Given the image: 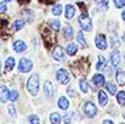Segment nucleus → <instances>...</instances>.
I'll list each match as a JSON object with an SVG mask.
<instances>
[{
    "label": "nucleus",
    "mask_w": 125,
    "mask_h": 124,
    "mask_svg": "<svg viewBox=\"0 0 125 124\" xmlns=\"http://www.w3.org/2000/svg\"><path fill=\"white\" fill-rule=\"evenodd\" d=\"M63 35H64L66 40H71V39L73 38V28L69 27V26L64 27V29H63Z\"/></svg>",
    "instance_id": "23"
},
{
    "label": "nucleus",
    "mask_w": 125,
    "mask_h": 124,
    "mask_svg": "<svg viewBox=\"0 0 125 124\" xmlns=\"http://www.w3.org/2000/svg\"><path fill=\"white\" fill-rule=\"evenodd\" d=\"M27 89L33 96L38 95V92H39V78L37 74H33L29 77V79L27 82Z\"/></svg>",
    "instance_id": "2"
},
{
    "label": "nucleus",
    "mask_w": 125,
    "mask_h": 124,
    "mask_svg": "<svg viewBox=\"0 0 125 124\" xmlns=\"http://www.w3.org/2000/svg\"><path fill=\"white\" fill-rule=\"evenodd\" d=\"M52 56H53V58H55V60H57V61H63V58H64V52H63V49H62L61 46H57V47L53 50Z\"/></svg>",
    "instance_id": "11"
},
{
    "label": "nucleus",
    "mask_w": 125,
    "mask_h": 124,
    "mask_svg": "<svg viewBox=\"0 0 125 124\" xmlns=\"http://www.w3.org/2000/svg\"><path fill=\"white\" fill-rule=\"evenodd\" d=\"M62 10H63L62 5H61V4H57V5L53 6V9H52V13H53L55 16H60V15L62 13Z\"/></svg>",
    "instance_id": "31"
},
{
    "label": "nucleus",
    "mask_w": 125,
    "mask_h": 124,
    "mask_svg": "<svg viewBox=\"0 0 125 124\" xmlns=\"http://www.w3.org/2000/svg\"><path fill=\"white\" fill-rule=\"evenodd\" d=\"M20 1H21V2H28L29 0H20Z\"/></svg>",
    "instance_id": "42"
},
{
    "label": "nucleus",
    "mask_w": 125,
    "mask_h": 124,
    "mask_svg": "<svg viewBox=\"0 0 125 124\" xmlns=\"http://www.w3.org/2000/svg\"><path fill=\"white\" fill-rule=\"evenodd\" d=\"M13 50L16 52H23L27 50V44L22 40H16L13 43Z\"/></svg>",
    "instance_id": "10"
},
{
    "label": "nucleus",
    "mask_w": 125,
    "mask_h": 124,
    "mask_svg": "<svg viewBox=\"0 0 125 124\" xmlns=\"http://www.w3.org/2000/svg\"><path fill=\"white\" fill-rule=\"evenodd\" d=\"M103 124H114L111 119H106V121H103Z\"/></svg>",
    "instance_id": "39"
},
{
    "label": "nucleus",
    "mask_w": 125,
    "mask_h": 124,
    "mask_svg": "<svg viewBox=\"0 0 125 124\" xmlns=\"http://www.w3.org/2000/svg\"><path fill=\"white\" fill-rule=\"evenodd\" d=\"M68 94H69V95H72V96H74V91H73L72 89H68Z\"/></svg>",
    "instance_id": "40"
},
{
    "label": "nucleus",
    "mask_w": 125,
    "mask_h": 124,
    "mask_svg": "<svg viewBox=\"0 0 125 124\" xmlns=\"http://www.w3.org/2000/svg\"><path fill=\"white\" fill-rule=\"evenodd\" d=\"M74 13H75V9H74V6L71 5V4H68V5L66 6V17H67V20L73 18Z\"/></svg>",
    "instance_id": "20"
},
{
    "label": "nucleus",
    "mask_w": 125,
    "mask_h": 124,
    "mask_svg": "<svg viewBox=\"0 0 125 124\" xmlns=\"http://www.w3.org/2000/svg\"><path fill=\"white\" fill-rule=\"evenodd\" d=\"M66 51H67V54H68L69 56H73V55H75V54L78 52V46H77L75 44L71 43V44H68V45H67Z\"/></svg>",
    "instance_id": "22"
},
{
    "label": "nucleus",
    "mask_w": 125,
    "mask_h": 124,
    "mask_svg": "<svg viewBox=\"0 0 125 124\" xmlns=\"http://www.w3.org/2000/svg\"><path fill=\"white\" fill-rule=\"evenodd\" d=\"M97 5L100 6V9H102L103 11L108 10V6H109V0H96Z\"/></svg>",
    "instance_id": "26"
},
{
    "label": "nucleus",
    "mask_w": 125,
    "mask_h": 124,
    "mask_svg": "<svg viewBox=\"0 0 125 124\" xmlns=\"http://www.w3.org/2000/svg\"><path fill=\"white\" fill-rule=\"evenodd\" d=\"M124 56H125V55H124Z\"/></svg>",
    "instance_id": "47"
},
{
    "label": "nucleus",
    "mask_w": 125,
    "mask_h": 124,
    "mask_svg": "<svg viewBox=\"0 0 125 124\" xmlns=\"http://www.w3.org/2000/svg\"><path fill=\"white\" fill-rule=\"evenodd\" d=\"M106 89H107V91L111 94V95H114L115 92H117V88H115V85L113 84V83H107L106 84Z\"/></svg>",
    "instance_id": "30"
},
{
    "label": "nucleus",
    "mask_w": 125,
    "mask_h": 124,
    "mask_svg": "<svg viewBox=\"0 0 125 124\" xmlns=\"http://www.w3.org/2000/svg\"><path fill=\"white\" fill-rule=\"evenodd\" d=\"M56 78H57V80L61 83V84H67V83H69V80H71L69 73L66 69H62V68L56 72Z\"/></svg>",
    "instance_id": "7"
},
{
    "label": "nucleus",
    "mask_w": 125,
    "mask_h": 124,
    "mask_svg": "<svg viewBox=\"0 0 125 124\" xmlns=\"http://www.w3.org/2000/svg\"><path fill=\"white\" fill-rule=\"evenodd\" d=\"M106 68H107V60L103 56H100L97 66H96V69L97 71H106Z\"/></svg>",
    "instance_id": "15"
},
{
    "label": "nucleus",
    "mask_w": 125,
    "mask_h": 124,
    "mask_svg": "<svg viewBox=\"0 0 125 124\" xmlns=\"http://www.w3.org/2000/svg\"><path fill=\"white\" fill-rule=\"evenodd\" d=\"M98 102H100V106H106L107 105V102H108V96H107V94L104 92V91H102V90H100L98 91Z\"/></svg>",
    "instance_id": "16"
},
{
    "label": "nucleus",
    "mask_w": 125,
    "mask_h": 124,
    "mask_svg": "<svg viewBox=\"0 0 125 124\" xmlns=\"http://www.w3.org/2000/svg\"><path fill=\"white\" fill-rule=\"evenodd\" d=\"M42 39H44V43H45V46H46V47L52 46V45L55 44V41H56V38H55L53 33H52L51 29H49V28H42Z\"/></svg>",
    "instance_id": "3"
},
{
    "label": "nucleus",
    "mask_w": 125,
    "mask_h": 124,
    "mask_svg": "<svg viewBox=\"0 0 125 124\" xmlns=\"http://www.w3.org/2000/svg\"><path fill=\"white\" fill-rule=\"evenodd\" d=\"M40 2H44V4H52L55 0H39Z\"/></svg>",
    "instance_id": "38"
},
{
    "label": "nucleus",
    "mask_w": 125,
    "mask_h": 124,
    "mask_svg": "<svg viewBox=\"0 0 125 124\" xmlns=\"http://www.w3.org/2000/svg\"><path fill=\"white\" fill-rule=\"evenodd\" d=\"M6 10V2H0V12Z\"/></svg>",
    "instance_id": "37"
},
{
    "label": "nucleus",
    "mask_w": 125,
    "mask_h": 124,
    "mask_svg": "<svg viewBox=\"0 0 125 124\" xmlns=\"http://www.w3.org/2000/svg\"><path fill=\"white\" fill-rule=\"evenodd\" d=\"M57 105H58V107H60L61 110H67V108L69 107V101H68L64 96H61V97L58 99Z\"/></svg>",
    "instance_id": "19"
},
{
    "label": "nucleus",
    "mask_w": 125,
    "mask_h": 124,
    "mask_svg": "<svg viewBox=\"0 0 125 124\" xmlns=\"http://www.w3.org/2000/svg\"><path fill=\"white\" fill-rule=\"evenodd\" d=\"M49 24H50V27H51V29L53 32H58L61 29V22L58 20H50Z\"/></svg>",
    "instance_id": "21"
},
{
    "label": "nucleus",
    "mask_w": 125,
    "mask_h": 124,
    "mask_svg": "<svg viewBox=\"0 0 125 124\" xmlns=\"http://www.w3.org/2000/svg\"><path fill=\"white\" fill-rule=\"evenodd\" d=\"M114 5L118 9H122L125 6V0H114Z\"/></svg>",
    "instance_id": "35"
},
{
    "label": "nucleus",
    "mask_w": 125,
    "mask_h": 124,
    "mask_svg": "<svg viewBox=\"0 0 125 124\" xmlns=\"http://www.w3.org/2000/svg\"><path fill=\"white\" fill-rule=\"evenodd\" d=\"M92 82H94V84H95L96 86L101 88V86L104 84V76H103V74H95L94 78H92Z\"/></svg>",
    "instance_id": "14"
},
{
    "label": "nucleus",
    "mask_w": 125,
    "mask_h": 124,
    "mask_svg": "<svg viewBox=\"0 0 125 124\" xmlns=\"http://www.w3.org/2000/svg\"><path fill=\"white\" fill-rule=\"evenodd\" d=\"M115 79H117V83H118L119 85H124L125 84V72L124 71H122V69L117 71V73H115Z\"/></svg>",
    "instance_id": "18"
},
{
    "label": "nucleus",
    "mask_w": 125,
    "mask_h": 124,
    "mask_svg": "<svg viewBox=\"0 0 125 124\" xmlns=\"http://www.w3.org/2000/svg\"><path fill=\"white\" fill-rule=\"evenodd\" d=\"M23 26H24V21H23V20H16V21H13V23H12V29H13L15 32H17V31L22 29Z\"/></svg>",
    "instance_id": "24"
},
{
    "label": "nucleus",
    "mask_w": 125,
    "mask_h": 124,
    "mask_svg": "<svg viewBox=\"0 0 125 124\" xmlns=\"http://www.w3.org/2000/svg\"><path fill=\"white\" fill-rule=\"evenodd\" d=\"M32 68H33V62H32L29 58L24 57V58H21V60H20V62H18V69H20V72L27 73V72H29Z\"/></svg>",
    "instance_id": "5"
},
{
    "label": "nucleus",
    "mask_w": 125,
    "mask_h": 124,
    "mask_svg": "<svg viewBox=\"0 0 125 124\" xmlns=\"http://www.w3.org/2000/svg\"><path fill=\"white\" fill-rule=\"evenodd\" d=\"M84 113H85L86 117L92 118V117H95L96 113H97V107L94 105V102L87 101V102L85 103V106H84Z\"/></svg>",
    "instance_id": "6"
},
{
    "label": "nucleus",
    "mask_w": 125,
    "mask_h": 124,
    "mask_svg": "<svg viewBox=\"0 0 125 124\" xmlns=\"http://www.w3.org/2000/svg\"><path fill=\"white\" fill-rule=\"evenodd\" d=\"M0 73H1V66H0Z\"/></svg>",
    "instance_id": "43"
},
{
    "label": "nucleus",
    "mask_w": 125,
    "mask_h": 124,
    "mask_svg": "<svg viewBox=\"0 0 125 124\" xmlns=\"http://www.w3.org/2000/svg\"><path fill=\"white\" fill-rule=\"evenodd\" d=\"M124 118H125V113H124Z\"/></svg>",
    "instance_id": "45"
},
{
    "label": "nucleus",
    "mask_w": 125,
    "mask_h": 124,
    "mask_svg": "<svg viewBox=\"0 0 125 124\" xmlns=\"http://www.w3.org/2000/svg\"><path fill=\"white\" fill-rule=\"evenodd\" d=\"M5 1H11V0H5Z\"/></svg>",
    "instance_id": "44"
},
{
    "label": "nucleus",
    "mask_w": 125,
    "mask_h": 124,
    "mask_svg": "<svg viewBox=\"0 0 125 124\" xmlns=\"http://www.w3.org/2000/svg\"><path fill=\"white\" fill-rule=\"evenodd\" d=\"M28 121H29V124H39L40 123L39 117H38V116H35V114H31V116H29V118H28Z\"/></svg>",
    "instance_id": "32"
},
{
    "label": "nucleus",
    "mask_w": 125,
    "mask_h": 124,
    "mask_svg": "<svg viewBox=\"0 0 125 124\" xmlns=\"http://www.w3.org/2000/svg\"><path fill=\"white\" fill-rule=\"evenodd\" d=\"M44 91H45V95L47 99H52L53 95H55V86L49 80H46L45 84H44Z\"/></svg>",
    "instance_id": "9"
},
{
    "label": "nucleus",
    "mask_w": 125,
    "mask_h": 124,
    "mask_svg": "<svg viewBox=\"0 0 125 124\" xmlns=\"http://www.w3.org/2000/svg\"><path fill=\"white\" fill-rule=\"evenodd\" d=\"M16 65V60L15 57H7L6 58V62H5V71L6 72H10Z\"/></svg>",
    "instance_id": "17"
},
{
    "label": "nucleus",
    "mask_w": 125,
    "mask_h": 124,
    "mask_svg": "<svg viewBox=\"0 0 125 124\" xmlns=\"http://www.w3.org/2000/svg\"><path fill=\"white\" fill-rule=\"evenodd\" d=\"M79 88H80V90H82L83 92H87V91H89V84H87L85 78H82V79L79 80Z\"/></svg>",
    "instance_id": "25"
},
{
    "label": "nucleus",
    "mask_w": 125,
    "mask_h": 124,
    "mask_svg": "<svg viewBox=\"0 0 125 124\" xmlns=\"http://www.w3.org/2000/svg\"><path fill=\"white\" fill-rule=\"evenodd\" d=\"M89 61L87 60H78V61H75L72 66H71V68H72V72H73V74L75 76V77H83L85 76L87 72H89Z\"/></svg>",
    "instance_id": "1"
},
{
    "label": "nucleus",
    "mask_w": 125,
    "mask_h": 124,
    "mask_svg": "<svg viewBox=\"0 0 125 124\" xmlns=\"http://www.w3.org/2000/svg\"><path fill=\"white\" fill-rule=\"evenodd\" d=\"M111 63L114 66V67H118L119 63H120V54L119 51L114 50L112 54H111Z\"/></svg>",
    "instance_id": "12"
},
{
    "label": "nucleus",
    "mask_w": 125,
    "mask_h": 124,
    "mask_svg": "<svg viewBox=\"0 0 125 124\" xmlns=\"http://www.w3.org/2000/svg\"><path fill=\"white\" fill-rule=\"evenodd\" d=\"M77 38H78V43L80 44V46H82V47H86V46H87V43L85 41V38H84V34H83V32H82V31H79V32H78Z\"/></svg>",
    "instance_id": "28"
},
{
    "label": "nucleus",
    "mask_w": 125,
    "mask_h": 124,
    "mask_svg": "<svg viewBox=\"0 0 125 124\" xmlns=\"http://www.w3.org/2000/svg\"><path fill=\"white\" fill-rule=\"evenodd\" d=\"M7 110H9V114H10L11 117H16V116H17V112H16V107H15L13 105H10Z\"/></svg>",
    "instance_id": "33"
},
{
    "label": "nucleus",
    "mask_w": 125,
    "mask_h": 124,
    "mask_svg": "<svg viewBox=\"0 0 125 124\" xmlns=\"http://www.w3.org/2000/svg\"><path fill=\"white\" fill-rule=\"evenodd\" d=\"M71 122H72V117H71L69 114L64 116V123H66V124H69Z\"/></svg>",
    "instance_id": "36"
},
{
    "label": "nucleus",
    "mask_w": 125,
    "mask_h": 124,
    "mask_svg": "<svg viewBox=\"0 0 125 124\" xmlns=\"http://www.w3.org/2000/svg\"><path fill=\"white\" fill-rule=\"evenodd\" d=\"M17 99H18V92H17L16 90H12V91H10V100H11L12 102H15Z\"/></svg>",
    "instance_id": "34"
},
{
    "label": "nucleus",
    "mask_w": 125,
    "mask_h": 124,
    "mask_svg": "<svg viewBox=\"0 0 125 124\" xmlns=\"http://www.w3.org/2000/svg\"><path fill=\"white\" fill-rule=\"evenodd\" d=\"M122 17H123V20L125 21V10L123 11V13H122Z\"/></svg>",
    "instance_id": "41"
},
{
    "label": "nucleus",
    "mask_w": 125,
    "mask_h": 124,
    "mask_svg": "<svg viewBox=\"0 0 125 124\" xmlns=\"http://www.w3.org/2000/svg\"><path fill=\"white\" fill-rule=\"evenodd\" d=\"M7 100H10V91L6 86H0V101L6 102Z\"/></svg>",
    "instance_id": "13"
},
{
    "label": "nucleus",
    "mask_w": 125,
    "mask_h": 124,
    "mask_svg": "<svg viewBox=\"0 0 125 124\" xmlns=\"http://www.w3.org/2000/svg\"><path fill=\"white\" fill-rule=\"evenodd\" d=\"M120 124H124V123H120Z\"/></svg>",
    "instance_id": "46"
},
{
    "label": "nucleus",
    "mask_w": 125,
    "mask_h": 124,
    "mask_svg": "<svg viewBox=\"0 0 125 124\" xmlns=\"http://www.w3.org/2000/svg\"><path fill=\"white\" fill-rule=\"evenodd\" d=\"M78 22H79L80 27L83 28L84 31L90 32V31L92 29V21H91V18H90V16H89L87 13L80 15V16L78 17Z\"/></svg>",
    "instance_id": "4"
},
{
    "label": "nucleus",
    "mask_w": 125,
    "mask_h": 124,
    "mask_svg": "<svg viewBox=\"0 0 125 124\" xmlns=\"http://www.w3.org/2000/svg\"><path fill=\"white\" fill-rule=\"evenodd\" d=\"M50 121H51L52 124H60L61 123V116H60L58 113L53 112V113H51V116H50Z\"/></svg>",
    "instance_id": "27"
},
{
    "label": "nucleus",
    "mask_w": 125,
    "mask_h": 124,
    "mask_svg": "<svg viewBox=\"0 0 125 124\" xmlns=\"http://www.w3.org/2000/svg\"><path fill=\"white\" fill-rule=\"evenodd\" d=\"M95 44H96V47L100 49V50H106L107 49V40H106V37L103 34H97L96 35Z\"/></svg>",
    "instance_id": "8"
},
{
    "label": "nucleus",
    "mask_w": 125,
    "mask_h": 124,
    "mask_svg": "<svg viewBox=\"0 0 125 124\" xmlns=\"http://www.w3.org/2000/svg\"><path fill=\"white\" fill-rule=\"evenodd\" d=\"M117 101L120 106H124L125 105V91H119L117 94Z\"/></svg>",
    "instance_id": "29"
}]
</instances>
